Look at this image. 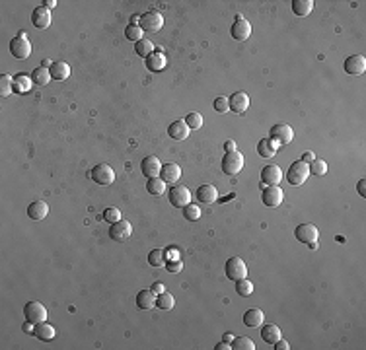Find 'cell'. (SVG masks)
Instances as JSON below:
<instances>
[{
    "label": "cell",
    "instance_id": "6da1fadb",
    "mask_svg": "<svg viewBox=\"0 0 366 350\" xmlns=\"http://www.w3.org/2000/svg\"><path fill=\"white\" fill-rule=\"evenodd\" d=\"M90 177H92V181L94 183L101 185V187H107L115 181V171H113V167L107 164H98L94 165L92 169H90Z\"/></svg>",
    "mask_w": 366,
    "mask_h": 350
},
{
    "label": "cell",
    "instance_id": "7a4b0ae2",
    "mask_svg": "<svg viewBox=\"0 0 366 350\" xmlns=\"http://www.w3.org/2000/svg\"><path fill=\"white\" fill-rule=\"evenodd\" d=\"M139 26L144 33H158L160 29H162V26H164V18H162L160 12L150 10V12H146V14L140 16Z\"/></svg>",
    "mask_w": 366,
    "mask_h": 350
},
{
    "label": "cell",
    "instance_id": "3957f363",
    "mask_svg": "<svg viewBox=\"0 0 366 350\" xmlns=\"http://www.w3.org/2000/svg\"><path fill=\"white\" fill-rule=\"evenodd\" d=\"M222 171L226 175H238L244 167V156L240 154L238 150L226 152V156L222 158Z\"/></svg>",
    "mask_w": 366,
    "mask_h": 350
},
{
    "label": "cell",
    "instance_id": "277c9868",
    "mask_svg": "<svg viewBox=\"0 0 366 350\" xmlns=\"http://www.w3.org/2000/svg\"><path fill=\"white\" fill-rule=\"evenodd\" d=\"M10 53H12V57H16V58H28L31 55V43L24 31L18 33V35L10 41Z\"/></svg>",
    "mask_w": 366,
    "mask_h": 350
},
{
    "label": "cell",
    "instance_id": "5b68a950",
    "mask_svg": "<svg viewBox=\"0 0 366 350\" xmlns=\"http://www.w3.org/2000/svg\"><path fill=\"white\" fill-rule=\"evenodd\" d=\"M308 175H310V167H308V164H304V162H294V164L290 165V169H288L287 181L290 185L298 187V185L306 183Z\"/></svg>",
    "mask_w": 366,
    "mask_h": 350
},
{
    "label": "cell",
    "instance_id": "8992f818",
    "mask_svg": "<svg viewBox=\"0 0 366 350\" xmlns=\"http://www.w3.org/2000/svg\"><path fill=\"white\" fill-rule=\"evenodd\" d=\"M24 315H26V319L31 321V323H41V321L47 319V310H45V305H43L41 301L31 300L24 305Z\"/></svg>",
    "mask_w": 366,
    "mask_h": 350
},
{
    "label": "cell",
    "instance_id": "52a82bcc",
    "mask_svg": "<svg viewBox=\"0 0 366 350\" xmlns=\"http://www.w3.org/2000/svg\"><path fill=\"white\" fill-rule=\"evenodd\" d=\"M261 201L265 206H271V208H275V206H281L283 201H285V193H283V189L278 187V185H269L263 189V193H261Z\"/></svg>",
    "mask_w": 366,
    "mask_h": 350
},
{
    "label": "cell",
    "instance_id": "ba28073f",
    "mask_svg": "<svg viewBox=\"0 0 366 350\" xmlns=\"http://www.w3.org/2000/svg\"><path fill=\"white\" fill-rule=\"evenodd\" d=\"M226 276L230 280H240L248 276V267L240 257H230L226 261Z\"/></svg>",
    "mask_w": 366,
    "mask_h": 350
},
{
    "label": "cell",
    "instance_id": "9c48e42d",
    "mask_svg": "<svg viewBox=\"0 0 366 350\" xmlns=\"http://www.w3.org/2000/svg\"><path fill=\"white\" fill-rule=\"evenodd\" d=\"M131 233H133V226L127 220H119V222L111 224V228H109V237L117 243L127 242L131 237Z\"/></svg>",
    "mask_w": 366,
    "mask_h": 350
},
{
    "label": "cell",
    "instance_id": "30bf717a",
    "mask_svg": "<svg viewBox=\"0 0 366 350\" xmlns=\"http://www.w3.org/2000/svg\"><path fill=\"white\" fill-rule=\"evenodd\" d=\"M230 35L238 41H246V39L251 35V24H249L248 19H244V16H236V21L232 24V28H230Z\"/></svg>",
    "mask_w": 366,
    "mask_h": 350
},
{
    "label": "cell",
    "instance_id": "8fae6325",
    "mask_svg": "<svg viewBox=\"0 0 366 350\" xmlns=\"http://www.w3.org/2000/svg\"><path fill=\"white\" fill-rule=\"evenodd\" d=\"M294 235H296V239L300 243H312L317 239V235H319V232H317V228L314 226V224L310 222H304L300 224V226H296V230H294Z\"/></svg>",
    "mask_w": 366,
    "mask_h": 350
},
{
    "label": "cell",
    "instance_id": "7c38bea8",
    "mask_svg": "<svg viewBox=\"0 0 366 350\" xmlns=\"http://www.w3.org/2000/svg\"><path fill=\"white\" fill-rule=\"evenodd\" d=\"M168 199L171 206H176V208H183V206L191 204V193L187 187H174L168 193Z\"/></svg>",
    "mask_w": 366,
    "mask_h": 350
},
{
    "label": "cell",
    "instance_id": "4fadbf2b",
    "mask_svg": "<svg viewBox=\"0 0 366 350\" xmlns=\"http://www.w3.org/2000/svg\"><path fill=\"white\" fill-rule=\"evenodd\" d=\"M228 105H230V111H232V113L242 115V113L248 111L249 96L246 94V92H236V94H232V96L228 97Z\"/></svg>",
    "mask_w": 366,
    "mask_h": 350
},
{
    "label": "cell",
    "instance_id": "5bb4252c",
    "mask_svg": "<svg viewBox=\"0 0 366 350\" xmlns=\"http://www.w3.org/2000/svg\"><path fill=\"white\" fill-rule=\"evenodd\" d=\"M292 138H294V130H292V126L275 125L273 128H271V140H275L278 146L292 142Z\"/></svg>",
    "mask_w": 366,
    "mask_h": 350
},
{
    "label": "cell",
    "instance_id": "9a60e30c",
    "mask_svg": "<svg viewBox=\"0 0 366 350\" xmlns=\"http://www.w3.org/2000/svg\"><path fill=\"white\" fill-rule=\"evenodd\" d=\"M140 171L144 177H158L160 171H162V164L156 156H146L142 162H140Z\"/></svg>",
    "mask_w": 366,
    "mask_h": 350
},
{
    "label": "cell",
    "instance_id": "2e32d148",
    "mask_svg": "<svg viewBox=\"0 0 366 350\" xmlns=\"http://www.w3.org/2000/svg\"><path fill=\"white\" fill-rule=\"evenodd\" d=\"M31 24L37 29H47L51 26V10L47 6H37L31 14Z\"/></svg>",
    "mask_w": 366,
    "mask_h": 350
},
{
    "label": "cell",
    "instance_id": "e0dca14e",
    "mask_svg": "<svg viewBox=\"0 0 366 350\" xmlns=\"http://www.w3.org/2000/svg\"><path fill=\"white\" fill-rule=\"evenodd\" d=\"M345 72L347 74H353V76H358L366 70V58L362 55H351V57L345 60Z\"/></svg>",
    "mask_w": 366,
    "mask_h": 350
},
{
    "label": "cell",
    "instance_id": "ac0fdd59",
    "mask_svg": "<svg viewBox=\"0 0 366 350\" xmlns=\"http://www.w3.org/2000/svg\"><path fill=\"white\" fill-rule=\"evenodd\" d=\"M283 179V169L275 164H269L261 169V181L263 185H278Z\"/></svg>",
    "mask_w": 366,
    "mask_h": 350
},
{
    "label": "cell",
    "instance_id": "d6986e66",
    "mask_svg": "<svg viewBox=\"0 0 366 350\" xmlns=\"http://www.w3.org/2000/svg\"><path fill=\"white\" fill-rule=\"evenodd\" d=\"M189 133H191V128L187 126V123L181 119V121H174L171 125L168 126V135L174 138V140H185L189 136Z\"/></svg>",
    "mask_w": 366,
    "mask_h": 350
},
{
    "label": "cell",
    "instance_id": "ffe728a7",
    "mask_svg": "<svg viewBox=\"0 0 366 350\" xmlns=\"http://www.w3.org/2000/svg\"><path fill=\"white\" fill-rule=\"evenodd\" d=\"M160 175H162V179L168 185H174V183H178L179 177H181V167H179L178 164H164Z\"/></svg>",
    "mask_w": 366,
    "mask_h": 350
},
{
    "label": "cell",
    "instance_id": "44dd1931",
    "mask_svg": "<svg viewBox=\"0 0 366 350\" xmlns=\"http://www.w3.org/2000/svg\"><path fill=\"white\" fill-rule=\"evenodd\" d=\"M47 214H49V206H47V203H43V201H35V203H31L30 206H28V216H30L31 220H35V222L47 218Z\"/></svg>",
    "mask_w": 366,
    "mask_h": 350
},
{
    "label": "cell",
    "instance_id": "7402d4cb",
    "mask_svg": "<svg viewBox=\"0 0 366 350\" xmlns=\"http://www.w3.org/2000/svg\"><path fill=\"white\" fill-rule=\"evenodd\" d=\"M168 64V58L166 55L162 53V51H154L148 58H146V68L152 70V72H160V70H164Z\"/></svg>",
    "mask_w": 366,
    "mask_h": 350
},
{
    "label": "cell",
    "instance_id": "603a6c76",
    "mask_svg": "<svg viewBox=\"0 0 366 350\" xmlns=\"http://www.w3.org/2000/svg\"><path fill=\"white\" fill-rule=\"evenodd\" d=\"M217 189L212 187V185H201L197 189V201L201 204H212L217 201Z\"/></svg>",
    "mask_w": 366,
    "mask_h": 350
},
{
    "label": "cell",
    "instance_id": "cb8c5ba5",
    "mask_svg": "<svg viewBox=\"0 0 366 350\" xmlns=\"http://www.w3.org/2000/svg\"><path fill=\"white\" fill-rule=\"evenodd\" d=\"M137 305L144 311L156 308V294L152 290H140L137 294Z\"/></svg>",
    "mask_w": 366,
    "mask_h": 350
},
{
    "label": "cell",
    "instance_id": "d4e9b609",
    "mask_svg": "<svg viewBox=\"0 0 366 350\" xmlns=\"http://www.w3.org/2000/svg\"><path fill=\"white\" fill-rule=\"evenodd\" d=\"M281 146L275 142V140H271V138H261L257 144V154L263 156V158H273V156L277 154V150Z\"/></svg>",
    "mask_w": 366,
    "mask_h": 350
},
{
    "label": "cell",
    "instance_id": "484cf974",
    "mask_svg": "<svg viewBox=\"0 0 366 350\" xmlns=\"http://www.w3.org/2000/svg\"><path fill=\"white\" fill-rule=\"evenodd\" d=\"M263 319H265V315H263L261 310H248L244 313V323H246V327H251V329L261 327Z\"/></svg>",
    "mask_w": 366,
    "mask_h": 350
},
{
    "label": "cell",
    "instance_id": "4316f807",
    "mask_svg": "<svg viewBox=\"0 0 366 350\" xmlns=\"http://www.w3.org/2000/svg\"><path fill=\"white\" fill-rule=\"evenodd\" d=\"M35 337L39 340H53L55 339V335H57V331L53 325L49 323H45V321H41V323H35V333H33Z\"/></svg>",
    "mask_w": 366,
    "mask_h": 350
},
{
    "label": "cell",
    "instance_id": "83f0119b",
    "mask_svg": "<svg viewBox=\"0 0 366 350\" xmlns=\"http://www.w3.org/2000/svg\"><path fill=\"white\" fill-rule=\"evenodd\" d=\"M49 72H51V78H55V80L62 82V80H67V78L70 76V67L67 64V62L59 60V62H53V64H51Z\"/></svg>",
    "mask_w": 366,
    "mask_h": 350
},
{
    "label": "cell",
    "instance_id": "f1b7e54d",
    "mask_svg": "<svg viewBox=\"0 0 366 350\" xmlns=\"http://www.w3.org/2000/svg\"><path fill=\"white\" fill-rule=\"evenodd\" d=\"M261 339L269 344H275L281 339V329L277 325H265V327H261Z\"/></svg>",
    "mask_w": 366,
    "mask_h": 350
},
{
    "label": "cell",
    "instance_id": "f546056e",
    "mask_svg": "<svg viewBox=\"0 0 366 350\" xmlns=\"http://www.w3.org/2000/svg\"><path fill=\"white\" fill-rule=\"evenodd\" d=\"M166 185L168 183H166L162 177H150L148 183H146V191H148L150 194H154V196H158V194H164Z\"/></svg>",
    "mask_w": 366,
    "mask_h": 350
},
{
    "label": "cell",
    "instance_id": "4dcf8cb0",
    "mask_svg": "<svg viewBox=\"0 0 366 350\" xmlns=\"http://www.w3.org/2000/svg\"><path fill=\"white\" fill-rule=\"evenodd\" d=\"M312 10H314V2H312V0H294V2H292V12H294L296 16H300V18L308 16Z\"/></svg>",
    "mask_w": 366,
    "mask_h": 350
},
{
    "label": "cell",
    "instance_id": "1f68e13d",
    "mask_svg": "<svg viewBox=\"0 0 366 350\" xmlns=\"http://www.w3.org/2000/svg\"><path fill=\"white\" fill-rule=\"evenodd\" d=\"M135 51H137V55L142 58H148L152 53H154V45H152V41L150 39H140L135 43Z\"/></svg>",
    "mask_w": 366,
    "mask_h": 350
},
{
    "label": "cell",
    "instance_id": "d6a6232c",
    "mask_svg": "<svg viewBox=\"0 0 366 350\" xmlns=\"http://www.w3.org/2000/svg\"><path fill=\"white\" fill-rule=\"evenodd\" d=\"M31 80H33V84H39V86H45V84H49L51 80V72L47 70L45 67H37L33 72H31Z\"/></svg>",
    "mask_w": 366,
    "mask_h": 350
},
{
    "label": "cell",
    "instance_id": "836d02e7",
    "mask_svg": "<svg viewBox=\"0 0 366 350\" xmlns=\"http://www.w3.org/2000/svg\"><path fill=\"white\" fill-rule=\"evenodd\" d=\"M174 305H176V300H174V296H171L169 292H162V294L156 296V308H160V310L168 311L171 310Z\"/></svg>",
    "mask_w": 366,
    "mask_h": 350
},
{
    "label": "cell",
    "instance_id": "e575fe53",
    "mask_svg": "<svg viewBox=\"0 0 366 350\" xmlns=\"http://www.w3.org/2000/svg\"><path fill=\"white\" fill-rule=\"evenodd\" d=\"M31 84H33V80L31 76L28 78L26 74H20V76L14 78V92H20V94H26V92H30Z\"/></svg>",
    "mask_w": 366,
    "mask_h": 350
},
{
    "label": "cell",
    "instance_id": "d590c367",
    "mask_svg": "<svg viewBox=\"0 0 366 350\" xmlns=\"http://www.w3.org/2000/svg\"><path fill=\"white\" fill-rule=\"evenodd\" d=\"M14 92V78L10 74L0 76V97H8Z\"/></svg>",
    "mask_w": 366,
    "mask_h": 350
},
{
    "label": "cell",
    "instance_id": "8d00e7d4",
    "mask_svg": "<svg viewBox=\"0 0 366 350\" xmlns=\"http://www.w3.org/2000/svg\"><path fill=\"white\" fill-rule=\"evenodd\" d=\"M236 292H238V296L248 298V296L253 294V284H251L248 278H240V280H236Z\"/></svg>",
    "mask_w": 366,
    "mask_h": 350
},
{
    "label": "cell",
    "instance_id": "74e56055",
    "mask_svg": "<svg viewBox=\"0 0 366 350\" xmlns=\"http://www.w3.org/2000/svg\"><path fill=\"white\" fill-rule=\"evenodd\" d=\"M234 350H255V344H253V340L248 339V337H236V339L232 340V344H230Z\"/></svg>",
    "mask_w": 366,
    "mask_h": 350
},
{
    "label": "cell",
    "instance_id": "f35d334b",
    "mask_svg": "<svg viewBox=\"0 0 366 350\" xmlns=\"http://www.w3.org/2000/svg\"><path fill=\"white\" fill-rule=\"evenodd\" d=\"M148 262L152 267H162V265H166V251H162V249H152L148 253Z\"/></svg>",
    "mask_w": 366,
    "mask_h": 350
},
{
    "label": "cell",
    "instance_id": "ab89813d",
    "mask_svg": "<svg viewBox=\"0 0 366 350\" xmlns=\"http://www.w3.org/2000/svg\"><path fill=\"white\" fill-rule=\"evenodd\" d=\"M183 218L189 220V222H195L201 218V208H199V204H187V206H183Z\"/></svg>",
    "mask_w": 366,
    "mask_h": 350
},
{
    "label": "cell",
    "instance_id": "60d3db41",
    "mask_svg": "<svg viewBox=\"0 0 366 350\" xmlns=\"http://www.w3.org/2000/svg\"><path fill=\"white\" fill-rule=\"evenodd\" d=\"M142 35H144V31L140 29V26H131L129 24V26L125 28V37L129 39V41H135V43H137L140 39H144Z\"/></svg>",
    "mask_w": 366,
    "mask_h": 350
},
{
    "label": "cell",
    "instance_id": "b9f144b4",
    "mask_svg": "<svg viewBox=\"0 0 366 350\" xmlns=\"http://www.w3.org/2000/svg\"><path fill=\"white\" fill-rule=\"evenodd\" d=\"M103 220L109 224H115L121 220V210L119 208H115V206H109V208H105L103 210Z\"/></svg>",
    "mask_w": 366,
    "mask_h": 350
},
{
    "label": "cell",
    "instance_id": "7bdbcfd3",
    "mask_svg": "<svg viewBox=\"0 0 366 350\" xmlns=\"http://www.w3.org/2000/svg\"><path fill=\"white\" fill-rule=\"evenodd\" d=\"M310 173L312 175H326L327 173V164L324 160H314L312 164H310Z\"/></svg>",
    "mask_w": 366,
    "mask_h": 350
},
{
    "label": "cell",
    "instance_id": "ee69618b",
    "mask_svg": "<svg viewBox=\"0 0 366 350\" xmlns=\"http://www.w3.org/2000/svg\"><path fill=\"white\" fill-rule=\"evenodd\" d=\"M185 123H187V126L193 130V128H201L203 126V115L201 113H189L187 117H185Z\"/></svg>",
    "mask_w": 366,
    "mask_h": 350
},
{
    "label": "cell",
    "instance_id": "f6af8a7d",
    "mask_svg": "<svg viewBox=\"0 0 366 350\" xmlns=\"http://www.w3.org/2000/svg\"><path fill=\"white\" fill-rule=\"evenodd\" d=\"M212 107H214V111L217 113H228L230 111V105H228V97L220 96L214 99V103H212Z\"/></svg>",
    "mask_w": 366,
    "mask_h": 350
},
{
    "label": "cell",
    "instance_id": "bcb514c9",
    "mask_svg": "<svg viewBox=\"0 0 366 350\" xmlns=\"http://www.w3.org/2000/svg\"><path fill=\"white\" fill-rule=\"evenodd\" d=\"M21 331L28 333V335H33V333H35V323H31V321L26 319V323L21 325Z\"/></svg>",
    "mask_w": 366,
    "mask_h": 350
},
{
    "label": "cell",
    "instance_id": "7dc6e473",
    "mask_svg": "<svg viewBox=\"0 0 366 350\" xmlns=\"http://www.w3.org/2000/svg\"><path fill=\"white\" fill-rule=\"evenodd\" d=\"M314 160H316V154H314V152H304L302 158H300V162H304V164H312Z\"/></svg>",
    "mask_w": 366,
    "mask_h": 350
},
{
    "label": "cell",
    "instance_id": "c3c4849f",
    "mask_svg": "<svg viewBox=\"0 0 366 350\" xmlns=\"http://www.w3.org/2000/svg\"><path fill=\"white\" fill-rule=\"evenodd\" d=\"M150 290H152V292H154V294H156V296H158V294H162V292H166V286H164L162 282H154Z\"/></svg>",
    "mask_w": 366,
    "mask_h": 350
},
{
    "label": "cell",
    "instance_id": "681fc988",
    "mask_svg": "<svg viewBox=\"0 0 366 350\" xmlns=\"http://www.w3.org/2000/svg\"><path fill=\"white\" fill-rule=\"evenodd\" d=\"M288 348H290V346H288L287 340L278 339L277 342H275V350H288Z\"/></svg>",
    "mask_w": 366,
    "mask_h": 350
},
{
    "label": "cell",
    "instance_id": "f907efd6",
    "mask_svg": "<svg viewBox=\"0 0 366 350\" xmlns=\"http://www.w3.org/2000/svg\"><path fill=\"white\" fill-rule=\"evenodd\" d=\"M358 194H360V196H366V181L364 179L358 181Z\"/></svg>",
    "mask_w": 366,
    "mask_h": 350
},
{
    "label": "cell",
    "instance_id": "816d5d0a",
    "mask_svg": "<svg viewBox=\"0 0 366 350\" xmlns=\"http://www.w3.org/2000/svg\"><path fill=\"white\" fill-rule=\"evenodd\" d=\"M179 267H181V262H179V261H174V262H169V261H168V271L178 272V271H179Z\"/></svg>",
    "mask_w": 366,
    "mask_h": 350
},
{
    "label": "cell",
    "instance_id": "f5cc1de1",
    "mask_svg": "<svg viewBox=\"0 0 366 350\" xmlns=\"http://www.w3.org/2000/svg\"><path fill=\"white\" fill-rule=\"evenodd\" d=\"M224 150H226V152H232V150H236V142H234V140H228L226 144H224Z\"/></svg>",
    "mask_w": 366,
    "mask_h": 350
},
{
    "label": "cell",
    "instance_id": "db71d44e",
    "mask_svg": "<svg viewBox=\"0 0 366 350\" xmlns=\"http://www.w3.org/2000/svg\"><path fill=\"white\" fill-rule=\"evenodd\" d=\"M222 340H224V342H230V344H232V340H234V337H232L230 333H224V335H222Z\"/></svg>",
    "mask_w": 366,
    "mask_h": 350
},
{
    "label": "cell",
    "instance_id": "11a10c76",
    "mask_svg": "<svg viewBox=\"0 0 366 350\" xmlns=\"http://www.w3.org/2000/svg\"><path fill=\"white\" fill-rule=\"evenodd\" d=\"M217 348H218V350H226V348H232V346H230V342H224V340H222V342L218 344Z\"/></svg>",
    "mask_w": 366,
    "mask_h": 350
},
{
    "label": "cell",
    "instance_id": "9f6ffc18",
    "mask_svg": "<svg viewBox=\"0 0 366 350\" xmlns=\"http://www.w3.org/2000/svg\"><path fill=\"white\" fill-rule=\"evenodd\" d=\"M45 6H47V8H55V6H57V2H55V0H47V2H45Z\"/></svg>",
    "mask_w": 366,
    "mask_h": 350
}]
</instances>
